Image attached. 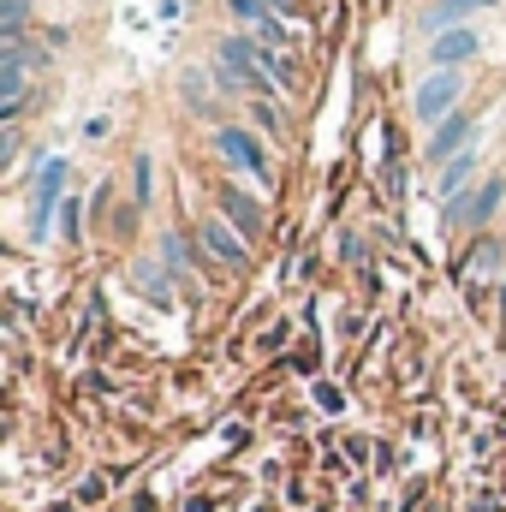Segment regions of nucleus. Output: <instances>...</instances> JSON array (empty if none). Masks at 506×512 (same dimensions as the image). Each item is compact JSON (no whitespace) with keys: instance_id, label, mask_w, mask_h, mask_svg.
Here are the masks:
<instances>
[{"instance_id":"f257e3e1","label":"nucleus","mask_w":506,"mask_h":512,"mask_svg":"<svg viewBox=\"0 0 506 512\" xmlns=\"http://www.w3.org/2000/svg\"><path fill=\"white\" fill-rule=\"evenodd\" d=\"M459 96H465V78H459V72H429V78L417 84V96H411V114L435 131L441 120L459 114Z\"/></svg>"},{"instance_id":"f03ea898","label":"nucleus","mask_w":506,"mask_h":512,"mask_svg":"<svg viewBox=\"0 0 506 512\" xmlns=\"http://www.w3.org/2000/svg\"><path fill=\"white\" fill-rule=\"evenodd\" d=\"M66 161L60 155H48L42 161V173H36V185H30V239H48V221H54V209L66 203Z\"/></svg>"},{"instance_id":"7ed1b4c3","label":"nucleus","mask_w":506,"mask_h":512,"mask_svg":"<svg viewBox=\"0 0 506 512\" xmlns=\"http://www.w3.org/2000/svg\"><path fill=\"white\" fill-rule=\"evenodd\" d=\"M215 155H221L227 167L251 173L256 185H268V149H262L245 126H215Z\"/></svg>"},{"instance_id":"20e7f679","label":"nucleus","mask_w":506,"mask_h":512,"mask_svg":"<svg viewBox=\"0 0 506 512\" xmlns=\"http://www.w3.org/2000/svg\"><path fill=\"white\" fill-rule=\"evenodd\" d=\"M501 203H506V173H489L471 197H459V203L447 209V221H459V227H489Z\"/></svg>"},{"instance_id":"39448f33","label":"nucleus","mask_w":506,"mask_h":512,"mask_svg":"<svg viewBox=\"0 0 506 512\" xmlns=\"http://www.w3.org/2000/svg\"><path fill=\"white\" fill-rule=\"evenodd\" d=\"M477 48H483V36H477L471 24H459V30H447V36H429V66H435V72H459L465 60H477Z\"/></svg>"},{"instance_id":"423d86ee","label":"nucleus","mask_w":506,"mask_h":512,"mask_svg":"<svg viewBox=\"0 0 506 512\" xmlns=\"http://www.w3.org/2000/svg\"><path fill=\"white\" fill-rule=\"evenodd\" d=\"M197 239L209 245V256H215V262H227V268H245V256H251V239H245L233 221H221V215H209V221L197 227Z\"/></svg>"},{"instance_id":"0eeeda50","label":"nucleus","mask_w":506,"mask_h":512,"mask_svg":"<svg viewBox=\"0 0 506 512\" xmlns=\"http://www.w3.org/2000/svg\"><path fill=\"white\" fill-rule=\"evenodd\" d=\"M471 137H477V120H471V114H453V120H441V126L429 131V149H423V155H429L435 167H447L453 155L471 149Z\"/></svg>"},{"instance_id":"6e6552de","label":"nucleus","mask_w":506,"mask_h":512,"mask_svg":"<svg viewBox=\"0 0 506 512\" xmlns=\"http://www.w3.org/2000/svg\"><path fill=\"white\" fill-rule=\"evenodd\" d=\"M215 215H221V221H233L245 239H262V203H256L251 191L221 185V191H215Z\"/></svg>"},{"instance_id":"1a4fd4ad","label":"nucleus","mask_w":506,"mask_h":512,"mask_svg":"<svg viewBox=\"0 0 506 512\" xmlns=\"http://www.w3.org/2000/svg\"><path fill=\"white\" fill-rule=\"evenodd\" d=\"M489 6H501V0H429V6H423V30H429V36H447V30H459L471 12H489Z\"/></svg>"},{"instance_id":"9d476101","label":"nucleus","mask_w":506,"mask_h":512,"mask_svg":"<svg viewBox=\"0 0 506 512\" xmlns=\"http://www.w3.org/2000/svg\"><path fill=\"white\" fill-rule=\"evenodd\" d=\"M477 173V149H465V155H453L447 167H441V197L447 203H459V191H465V179Z\"/></svg>"},{"instance_id":"9b49d317","label":"nucleus","mask_w":506,"mask_h":512,"mask_svg":"<svg viewBox=\"0 0 506 512\" xmlns=\"http://www.w3.org/2000/svg\"><path fill=\"white\" fill-rule=\"evenodd\" d=\"M131 197H137L143 209H149V197H155V161H149V155L131 161Z\"/></svg>"},{"instance_id":"f8f14e48","label":"nucleus","mask_w":506,"mask_h":512,"mask_svg":"<svg viewBox=\"0 0 506 512\" xmlns=\"http://www.w3.org/2000/svg\"><path fill=\"white\" fill-rule=\"evenodd\" d=\"M227 12H233V18H239V24H256V30H262V24H268V18H280V12H274V6H268V0H227Z\"/></svg>"},{"instance_id":"ddd939ff","label":"nucleus","mask_w":506,"mask_h":512,"mask_svg":"<svg viewBox=\"0 0 506 512\" xmlns=\"http://www.w3.org/2000/svg\"><path fill=\"white\" fill-rule=\"evenodd\" d=\"M60 233H66V239H78V233H84V203H78V197H66V203H60Z\"/></svg>"},{"instance_id":"4468645a","label":"nucleus","mask_w":506,"mask_h":512,"mask_svg":"<svg viewBox=\"0 0 506 512\" xmlns=\"http://www.w3.org/2000/svg\"><path fill=\"white\" fill-rule=\"evenodd\" d=\"M495 262H501V245H495V239H483V245L471 251V274H489Z\"/></svg>"},{"instance_id":"2eb2a0df","label":"nucleus","mask_w":506,"mask_h":512,"mask_svg":"<svg viewBox=\"0 0 506 512\" xmlns=\"http://www.w3.org/2000/svg\"><path fill=\"white\" fill-rule=\"evenodd\" d=\"M137 286H143L149 298H167V280H161V268H149V262L137 268Z\"/></svg>"},{"instance_id":"dca6fc26","label":"nucleus","mask_w":506,"mask_h":512,"mask_svg":"<svg viewBox=\"0 0 506 512\" xmlns=\"http://www.w3.org/2000/svg\"><path fill=\"white\" fill-rule=\"evenodd\" d=\"M161 256H167V268H185V239L167 233V239H161Z\"/></svg>"},{"instance_id":"f3484780","label":"nucleus","mask_w":506,"mask_h":512,"mask_svg":"<svg viewBox=\"0 0 506 512\" xmlns=\"http://www.w3.org/2000/svg\"><path fill=\"white\" fill-rule=\"evenodd\" d=\"M316 405H322V411H340L346 399H340V387H316Z\"/></svg>"},{"instance_id":"a211bd4d","label":"nucleus","mask_w":506,"mask_h":512,"mask_svg":"<svg viewBox=\"0 0 506 512\" xmlns=\"http://www.w3.org/2000/svg\"><path fill=\"white\" fill-rule=\"evenodd\" d=\"M268 6H274V12H292V0H268Z\"/></svg>"},{"instance_id":"6ab92c4d","label":"nucleus","mask_w":506,"mask_h":512,"mask_svg":"<svg viewBox=\"0 0 506 512\" xmlns=\"http://www.w3.org/2000/svg\"><path fill=\"white\" fill-rule=\"evenodd\" d=\"M48 512H72V507H66V501H54V507H48Z\"/></svg>"}]
</instances>
